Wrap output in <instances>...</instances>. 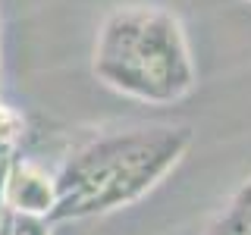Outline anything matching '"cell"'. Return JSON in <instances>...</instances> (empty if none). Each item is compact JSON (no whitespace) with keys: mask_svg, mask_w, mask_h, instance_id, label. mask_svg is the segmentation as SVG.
Masks as SVG:
<instances>
[{"mask_svg":"<svg viewBox=\"0 0 251 235\" xmlns=\"http://www.w3.org/2000/svg\"><path fill=\"white\" fill-rule=\"evenodd\" d=\"M192 147L188 125L110 132L69 151L53 169L57 201L47 223L88 219L145 198Z\"/></svg>","mask_w":251,"mask_h":235,"instance_id":"6da1fadb","label":"cell"},{"mask_svg":"<svg viewBox=\"0 0 251 235\" xmlns=\"http://www.w3.org/2000/svg\"><path fill=\"white\" fill-rule=\"evenodd\" d=\"M91 72L110 91L151 107L176 104L198 85L182 19L160 3L113 6L94 38Z\"/></svg>","mask_w":251,"mask_h":235,"instance_id":"7a4b0ae2","label":"cell"},{"mask_svg":"<svg viewBox=\"0 0 251 235\" xmlns=\"http://www.w3.org/2000/svg\"><path fill=\"white\" fill-rule=\"evenodd\" d=\"M53 201H57V182L53 169L38 163L35 157H25L16 151L6 169V188H3V204L10 213H25V216H50Z\"/></svg>","mask_w":251,"mask_h":235,"instance_id":"3957f363","label":"cell"},{"mask_svg":"<svg viewBox=\"0 0 251 235\" xmlns=\"http://www.w3.org/2000/svg\"><path fill=\"white\" fill-rule=\"evenodd\" d=\"M204 235H251V176L232 191V198L210 219Z\"/></svg>","mask_w":251,"mask_h":235,"instance_id":"277c9868","label":"cell"},{"mask_svg":"<svg viewBox=\"0 0 251 235\" xmlns=\"http://www.w3.org/2000/svg\"><path fill=\"white\" fill-rule=\"evenodd\" d=\"M6 223H10V235H50V223L44 216H25L6 210Z\"/></svg>","mask_w":251,"mask_h":235,"instance_id":"5b68a950","label":"cell"},{"mask_svg":"<svg viewBox=\"0 0 251 235\" xmlns=\"http://www.w3.org/2000/svg\"><path fill=\"white\" fill-rule=\"evenodd\" d=\"M248 3H251V0H248Z\"/></svg>","mask_w":251,"mask_h":235,"instance_id":"8992f818","label":"cell"}]
</instances>
